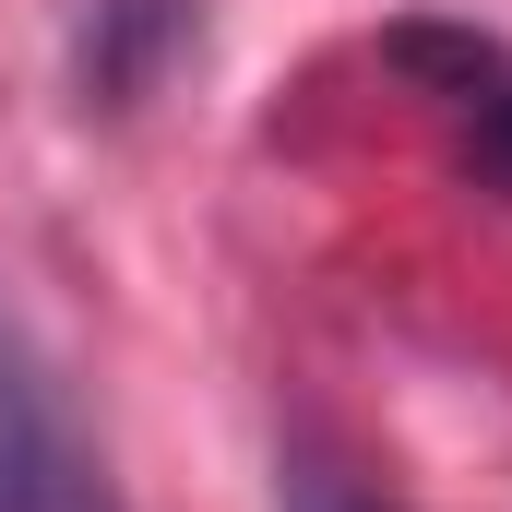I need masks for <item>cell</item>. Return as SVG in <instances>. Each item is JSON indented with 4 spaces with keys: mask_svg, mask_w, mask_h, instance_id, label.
Masks as SVG:
<instances>
[{
    "mask_svg": "<svg viewBox=\"0 0 512 512\" xmlns=\"http://www.w3.org/2000/svg\"><path fill=\"white\" fill-rule=\"evenodd\" d=\"M393 60L429 84V108L465 131V155H477V179L512 191V48L501 36H453V24H405L393 36Z\"/></svg>",
    "mask_w": 512,
    "mask_h": 512,
    "instance_id": "6da1fadb",
    "label": "cell"
},
{
    "mask_svg": "<svg viewBox=\"0 0 512 512\" xmlns=\"http://www.w3.org/2000/svg\"><path fill=\"white\" fill-rule=\"evenodd\" d=\"M0 512H48V429H36V393L12 382V358H0Z\"/></svg>",
    "mask_w": 512,
    "mask_h": 512,
    "instance_id": "7a4b0ae2",
    "label": "cell"
},
{
    "mask_svg": "<svg viewBox=\"0 0 512 512\" xmlns=\"http://www.w3.org/2000/svg\"><path fill=\"white\" fill-rule=\"evenodd\" d=\"M286 512H393V501L334 453H286Z\"/></svg>",
    "mask_w": 512,
    "mask_h": 512,
    "instance_id": "3957f363",
    "label": "cell"
}]
</instances>
